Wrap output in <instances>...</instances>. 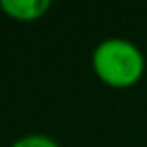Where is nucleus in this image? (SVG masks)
<instances>
[{
  "instance_id": "f257e3e1",
  "label": "nucleus",
  "mask_w": 147,
  "mask_h": 147,
  "mask_svg": "<svg viewBox=\"0 0 147 147\" xmlns=\"http://www.w3.org/2000/svg\"><path fill=\"white\" fill-rule=\"evenodd\" d=\"M91 63L97 78L110 87H132L145 71V56L136 43L123 37H108L95 46Z\"/></svg>"
},
{
  "instance_id": "f03ea898",
  "label": "nucleus",
  "mask_w": 147,
  "mask_h": 147,
  "mask_svg": "<svg viewBox=\"0 0 147 147\" xmlns=\"http://www.w3.org/2000/svg\"><path fill=\"white\" fill-rule=\"evenodd\" d=\"M50 7V0H0V9L9 18L20 20V22H32V20L43 18Z\"/></svg>"
},
{
  "instance_id": "7ed1b4c3",
  "label": "nucleus",
  "mask_w": 147,
  "mask_h": 147,
  "mask_svg": "<svg viewBox=\"0 0 147 147\" xmlns=\"http://www.w3.org/2000/svg\"><path fill=\"white\" fill-rule=\"evenodd\" d=\"M11 147H59V143L54 141L52 136H48V134H24V136H20L18 141L11 143Z\"/></svg>"
}]
</instances>
